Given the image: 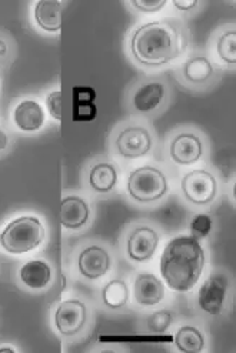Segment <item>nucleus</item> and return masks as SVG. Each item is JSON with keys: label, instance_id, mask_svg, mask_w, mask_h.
<instances>
[{"label": "nucleus", "instance_id": "1", "mask_svg": "<svg viewBox=\"0 0 236 353\" xmlns=\"http://www.w3.org/2000/svg\"><path fill=\"white\" fill-rule=\"evenodd\" d=\"M205 266V253L198 239L179 236L172 239L161 259L162 276L170 289L188 292L198 283Z\"/></svg>", "mask_w": 236, "mask_h": 353}, {"label": "nucleus", "instance_id": "2", "mask_svg": "<svg viewBox=\"0 0 236 353\" xmlns=\"http://www.w3.org/2000/svg\"><path fill=\"white\" fill-rule=\"evenodd\" d=\"M186 46L184 32L172 22H152L132 37L133 56L146 66H161L178 57Z\"/></svg>", "mask_w": 236, "mask_h": 353}, {"label": "nucleus", "instance_id": "3", "mask_svg": "<svg viewBox=\"0 0 236 353\" xmlns=\"http://www.w3.org/2000/svg\"><path fill=\"white\" fill-rule=\"evenodd\" d=\"M45 239V228L33 216H23L9 223L0 234V245L9 253L29 252Z\"/></svg>", "mask_w": 236, "mask_h": 353}, {"label": "nucleus", "instance_id": "4", "mask_svg": "<svg viewBox=\"0 0 236 353\" xmlns=\"http://www.w3.org/2000/svg\"><path fill=\"white\" fill-rule=\"evenodd\" d=\"M128 190L137 202H153L166 193L168 182L159 169L144 166L133 170L129 176Z\"/></svg>", "mask_w": 236, "mask_h": 353}, {"label": "nucleus", "instance_id": "5", "mask_svg": "<svg viewBox=\"0 0 236 353\" xmlns=\"http://www.w3.org/2000/svg\"><path fill=\"white\" fill-rule=\"evenodd\" d=\"M182 190L192 203L206 205L213 201L218 183L213 176L202 169L189 172L182 181Z\"/></svg>", "mask_w": 236, "mask_h": 353}, {"label": "nucleus", "instance_id": "6", "mask_svg": "<svg viewBox=\"0 0 236 353\" xmlns=\"http://www.w3.org/2000/svg\"><path fill=\"white\" fill-rule=\"evenodd\" d=\"M116 148L125 158H141L152 148L149 132L139 126L126 128L116 139Z\"/></svg>", "mask_w": 236, "mask_h": 353}, {"label": "nucleus", "instance_id": "7", "mask_svg": "<svg viewBox=\"0 0 236 353\" xmlns=\"http://www.w3.org/2000/svg\"><path fill=\"white\" fill-rule=\"evenodd\" d=\"M59 332L66 336H73L81 332L86 322V307L79 301L63 302L56 310L55 316Z\"/></svg>", "mask_w": 236, "mask_h": 353}, {"label": "nucleus", "instance_id": "8", "mask_svg": "<svg viewBox=\"0 0 236 353\" xmlns=\"http://www.w3.org/2000/svg\"><path fill=\"white\" fill-rule=\"evenodd\" d=\"M159 243L157 233L146 226L137 228L130 234L128 241V254L136 262H145L153 256V253Z\"/></svg>", "mask_w": 236, "mask_h": 353}, {"label": "nucleus", "instance_id": "9", "mask_svg": "<svg viewBox=\"0 0 236 353\" xmlns=\"http://www.w3.org/2000/svg\"><path fill=\"white\" fill-rule=\"evenodd\" d=\"M228 289V279L222 274L209 278L199 290V306L210 313V315H219L222 310L224 299Z\"/></svg>", "mask_w": 236, "mask_h": 353}, {"label": "nucleus", "instance_id": "10", "mask_svg": "<svg viewBox=\"0 0 236 353\" xmlns=\"http://www.w3.org/2000/svg\"><path fill=\"white\" fill-rule=\"evenodd\" d=\"M170 156L179 165H192L198 162L202 156V143L199 137L192 133L176 136L170 145Z\"/></svg>", "mask_w": 236, "mask_h": 353}, {"label": "nucleus", "instance_id": "11", "mask_svg": "<svg viewBox=\"0 0 236 353\" xmlns=\"http://www.w3.org/2000/svg\"><path fill=\"white\" fill-rule=\"evenodd\" d=\"M110 266L108 252L99 246H90L85 249L79 256V269L88 279H97L106 274Z\"/></svg>", "mask_w": 236, "mask_h": 353}, {"label": "nucleus", "instance_id": "12", "mask_svg": "<svg viewBox=\"0 0 236 353\" xmlns=\"http://www.w3.org/2000/svg\"><path fill=\"white\" fill-rule=\"evenodd\" d=\"M165 295L164 283L150 273H142L135 282V299L137 303L152 306L159 303Z\"/></svg>", "mask_w": 236, "mask_h": 353}, {"label": "nucleus", "instance_id": "13", "mask_svg": "<svg viewBox=\"0 0 236 353\" xmlns=\"http://www.w3.org/2000/svg\"><path fill=\"white\" fill-rule=\"evenodd\" d=\"M96 90L89 86L73 88V122H92L97 116Z\"/></svg>", "mask_w": 236, "mask_h": 353}, {"label": "nucleus", "instance_id": "14", "mask_svg": "<svg viewBox=\"0 0 236 353\" xmlns=\"http://www.w3.org/2000/svg\"><path fill=\"white\" fill-rule=\"evenodd\" d=\"M89 218V208L86 202L77 196H69L62 202L61 221L68 229L82 228Z\"/></svg>", "mask_w": 236, "mask_h": 353}, {"label": "nucleus", "instance_id": "15", "mask_svg": "<svg viewBox=\"0 0 236 353\" xmlns=\"http://www.w3.org/2000/svg\"><path fill=\"white\" fill-rule=\"evenodd\" d=\"M37 25L48 32H57L62 28V3L57 0H41L35 9Z\"/></svg>", "mask_w": 236, "mask_h": 353}, {"label": "nucleus", "instance_id": "16", "mask_svg": "<svg viewBox=\"0 0 236 353\" xmlns=\"http://www.w3.org/2000/svg\"><path fill=\"white\" fill-rule=\"evenodd\" d=\"M14 122L22 130L35 132L41 129L45 122L42 106L35 101H25L14 110Z\"/></svg>", "mask_w": 236, "mask_h": 353}, {"label": "nucleus", "instance_id": "17", "mask_svg": "<svg viewBox=\"0 0 236 353\" xmlns=\"http://www.w3.org/2000/svg\"><path fill=\"white\" fill-rule=\"evenodd\" d=\"M22 281L32 289L45 288L52 278V272L48 263L42 261H30L21 270Z\"/></svg>", "mask_w": 236, "mask_h": 353}, {"label": "nucleus", "instance_id": "18", "mask_svg": "<svg viewBox=\"0 0 236 353\" xmlns=\"http://www.w3.org/2000/svg\"><path fill=\"white\" fill-rule=\"evenodd\" d=\"M164 86L161 83H149L142 86L135 94V108L139 112H149L161 105L164 99Z\"/></svg>", "mask_w": 236, "mask_h": 353}, {"label": "nucleus", "instance_id": "19", "mask_svg": "<svg viewBox=\"0 0 236 353\" xmlns=\"http://www.w3.org/2000/svg\"><path fill=\"white\" fill-rule=\"evenodd\" d=\"M117 181L116 169L109 163L96 165L90 172V186L101 193L112 190Z\"/></svg>", "mask_w": 236, "mask_h": 353}, {"label": "nucleus", "instance_id": "20", "mask_svg": "<svg viewBox=\"0 0 236 353\" xmlns=\"http://www.w3.org/2000/svg\"><path fill=\"white\" fill-rule=\"evenodd\" d=\"M175 343L185 353H199L204 349L205 339L202 333L193 326H184L175 336Z\"/></svg>", "mask_w": 236, "mask_h": 353}, {"label": "nucleus", "instance_id": "21", "mask_svg": "<svg viewBox=\"0 0 236 353\" xmlns=\"http://www.w3.org/2000/svg\"><path fill=\"white\" fill-rule=\"evenodd\" d=\"M104 302L113 309L124 307L129 301V289L124 281H112L109 282L102 292Z\"/></svg>", "mask_w": 236, "mask_h": 353}, {"label": "nucleus", "instance_id": "22", "mask_svg": "<svg viewBox=\"0 0 236 353\" xmlns=\"http://www.w3.org/2000/svg\"><path fill=\"white\" fill-rule=\"evenodd\" d=\"M212 74V65L206 57L198 56L193 57L185 65V76L186 79L195 83L206 82Z\"/></svg>", "mask_w": 236, "mask_h": 353}, {"label": "nucleus", "instance_id": "23", "mask_svg": "<svg viewBox=\"0 0 236 353\" xmlns=\"http://www.w3.org/2000/svg\"><path fill=\"white\" fill-rule=\"evenodd\" d=\"M218 53L226 63L236 62V33L226 32L218 42Z\"/></svg>", "mask_w": 236, "mask_h": 353}, {"label": "nucleus", "instance_id": "24", "mask_svg": "<svg viewBox=\"0 0 236 353\" xmlns=\"http://www.w3.org/2000/svg\"><path fill=\"white\" fill-rule=\"evenodd\" d=\"M210 229H212V221L208 214H198V216H195V219L192 221V225H190L192 236L198 241L206 238Z\"/></svg>", "mask_w": 236, "mask_h": 353}, {"label": "nucleus", "instance_id": "25", "mask_svg": "<svg viewBox=\"0 0 236 353\" xmlns=\"http://www.w3.org/2000/svg\"><path fill=\"white\" fill-rule=\"evenodd\" d=\"M172 323V315L168 310L156 312L148 319V327L155 333L165 332Z\"/></svg>", "mask_w": 236, "mask_h": 353}, {"label": "nucleus", "instance_id": "26", "mask_svg": "<svg viewBox=\"0 0 236 353\" xmlns=\"http://www.w3.org/2000/svg\"><path fill=\"white\" fill-rule=\"evenodd\" d=\"M49 113L52 114L53 119L62 121V92L56 90L48 96L46 101Z\"/></svg>", "mask_w": 236, "mask_h": 353}, {"label": "nucleus", "instance_id": "27", "mask_svg": "<svg viewBox=\"0 0 236 353\" xmlns=\"http://www.w3.org/2000/svg\"><path fill=\"white\" fill-rule=\"evenodd\" d=\"M132 3L142 12L152 13L161 10L166 5V0H133Z\"/></svg>", "mask_w": 236, "mask_h": 353}, {"label": "nucleus", "instance_id": "28", "mask_svg": "<svg viewBox=\"0 0 236 353\" xmlns=\"http://www.w3.org/2000/svg\"><path fill=\"white\" fill-rule=\"evenodd\" d=\"M173 5L181 10H190L198 5V0H173Z\"/></svg>", "mask_w": 236, "mask_h": 353}, {"label": "nucleus", "instance_id": "29", "mask_svg": "<svg viewBox=\"0 0 236 353\" xmlns=\"http://www.w3.org/2000/svg\"><path fill=\"white\" fill-rule=\"evenodd\" d=\"M8 145V136L3 130H0V150H3Z\"/></svg>", "mask_w": 236, "mask_h": 353}, {"label": "nucleus", "instance_id": "30", "mask_svg": "<svg viewBox=\"0 0 236 353\" xmlns=\"http://www.w3.org/2000/svg\"><path fill=\"white\" fill-rule=\"evenodd\" d=\"M6 54V45L3 41H0V56Z\"/></svg>", "mask_w": 236, "mask_h": 353}, {"label": "nucleus", "instance_id": "31", "mask_svg": "<svg viewBox=\"0 0 236 353\" xmlns=\"http://www.w3.org/2000/svg\"><path fill=\"white\" fill-rule=\"evenodd\" d=\"M14 350L10 347H5V349H0V353H13Z\"/></svg>", "mask_w": 236, "mask_h": 353}]
</instances>
